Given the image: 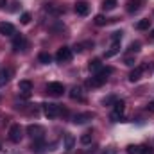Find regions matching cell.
Returning <instances> with one entry per match:
<instances>
[{"label": "cell", "mask_w": 154, "mask_h": 154, "mask_svg": "<svg viewBox=\"0 0 154 154\" xmlns=\"http://www.w3.org/2000/svg\"><path fill=\"white\" fill-rule=\"evenodd\" d=\"M104 154H115V151L111 149V151H104Z\"/></svg>", "instance_id": "35"}, {"label": "cell", "mask_w": 154, "mask_h": 154, "mask_svg": "<svg viewBox=\"0 0 154 154\" xmlns=\"http://www.w3.org/2000/svg\"><path fill=\"white\" fill-rule=\"evenodd\" d=\"M5 4H7V0H0V9H4V7H5Z\"/></svg>", "instance_id": "34"}, {"label": "cell", "mask_w": 154, "mask_h": 154, "mask_svg": "<svg viewBox=\"0 0 154 154\" xmlns=\"http://www.w3.org/2000/svg\"><path fill=\"white\" fill-rule=\"evenodd\" d=\"M38 59H39V63H43V65H48V63L52 61L50 54H47V52H41V54L38 56Z\"/></svg>", "instance_id": "23"}, {"label": "cell", "mask_w": 154, "mask_h": 154, "mask_svg": "<svg viewBox=\"0 0 154 154\" xmlns=\"http://www.w3.org/2000/svg\"><path fill=\"white\" fill-rule=\"evenodd\" d=\"M22 136H23L22 125H20V124H13V125L9 127V140H11L13 143H20Z\"/></svg>", "instance_id": "4"}, {"label": "cell", "mask_w": 154, "mask_h": 154, "mask_svg": "<svg viewBox=\"0 0 154 154\" xmlns=\"http://www.w3.org/2000/svg\"><path fill=\"white\" fill-rule=\"evenodd\" d=\"M43 113L47 118H56L59 115V106L57 104H52V102H45L43 104Z\"/></svg>", "instance_id": "7"}, {"label": "cell", "mask_w": 154, "mask_h": 154, "mask_svg": "<svg viewBox=\"0 0 154 154\" xmlns=\"http://www.w3.org/2000/svg\"><path fill=\"white\" fill-rule=\"evenodd\" d=\"M91 118H93V113H79V115H74V124H86Z\"/></svg>", "instance_id": "10"}, {"label": "cell", "mask_w": 154, "mask_h": 154, "mask_svg": "<svg viewBox=\"0 0 154 154\" xmlns=\"http://www.w3.org/2000/svg\"><path fill=\"white\" fill-rule=\"evenodd\" d=\"M0 34H4V36H13V34H14V25L9 23V22H2V23H0Z\"/></svg>", "instance_id": "8"}, {"label": "cell", "mask_w": 154, "mask_h": 154, "mask_svg": "<svg viewBox=\"0 0 154 154\" xmlns=\"http://www.w3.org/2000/svg\"><path fill=\"white\" fill-rule=\"evenodd\" d=\"M138 50H140V43L138 41H134V43L129 45V52H138Z\"/></svg>", "instance_id": "30"}, {"label": "cell", "mask_w": 154, "mask_h": 154, "mask_svg": "<svg viewBox=\"0 0 154 154\" xmlns=\"http://www.w3.org/2000/svg\"><path fill=\"white\" fill-rule=\"evenodd\" d=\"M63 91H65V86L61 82H48L47 84V93L52 97H61Z\"/></svg>", "instance_id": "6"}, {"label": "cell", "mask_w": 154, "mask_h": 154, "mask_svg": "<svg viewBox=\"0 0 154 154\" xmlns=\"http://www.w3.org/2000/svg\"><path fill=\"white\" fill-rule=\"evenodd\" d=\"M27 45V41L23 39V36H14V39H13V48L14 50H20L22 47H25Z\"/></svg>", "instance_id": "17"}, {"label": "cell", "mask_w": 154, "mask_h": 154, "mask_svg": "<svg viewBox=\"0 0 154 154\" xmlns=\"http://www.w3.org/2000/svg\"><path fill=\"white\" fill-rule=\"evenodd\" d=\"M124 63H125L127 66H133V65H134V57H133V56H127V57L124 59Z\"/></svg>", "instance_id": "32"}, {"label": "cell", "mask_w": 154, "mask_h": 154, "mask_svg": "<svg viewBox=\"0 0 154 154\" xmlns=\"http://www.w3.org/2000/svg\"><path fill=\"white\" fill-rule=\"evenodd\" d=\"M70 97H72L74 100H84V97H82V90H81L79 86H74V88L70 90Z\"/></svg>", "instance_id": "15"}, {"label": "cell", "mask_w": 154, "mask_h": 154, "mask_svg": "<svg viewBox=\"0 0 154 154\" xmlns=\"http://www.w3.org/2000/svg\"><path fill=\"white\" fill-rule=\"evenodd\" d=\"M27 134L32 138V140H43L45 138V127H41L38 124H31L27 127Z\"/></svg>", "instance_id": "3"}, {"label": "cell", "mask_w": 154, "mask_h": 154, "mask_svg": "<svg viewBox=\"0 0 154 154\" xmlns=\"http://www.w3.org/2000/svg\"><path fill=\"white\" fill-rule=\"evenodd\" d=\"M151 27V20H147V18H143V20H140L138 23H136V29L138 31H145V29H149Z\"/></svg>", "instance_id": "20"}, {"label": "cell", "mask_w": 154, "mask_h": 154, "mask_svg": "<svg viewBox=\"0 0 154 154\" xmlns=\"http://www.w3.org/2000/svg\"><path fill=\"white\" fill-rule=\"evenodd\" d=\"M147 109H149L151 113H154V102H149V104H147Z\"/></svg>", "instance_id": "33"}, {"label": "cell", "mask_w": 154, "mask_h": 154, "mask_svg": "<svg viewBox=\"0 0 154 154\" xmlns=\"http://www.w3.org/2000/svg\"><path fill=\"white\" fill-rule=\"evenodd\" d=\"M31 151L36 154H41L45 151V143H43V140H34V143H32V147H31Z\"/></svg>", "instance_id": "16"}, {"label": "cell", "mask_w": 154, "mask_h": 154, "mask_svg": "<svg viewBox=\"0 0 154 154\" xmlns=\"http://www.w3.org/2000/svg\"><path fill=\"white\" fill-rule=\"evenodd\" d=\"M118 52H120V43H113V45H111V48L104 52V57H106V59H108V57H113V56L118 54Z\"/></svg>", "instance_id": "18"}, {"label": "cell", "mask_w": 154, "mask_h": 154, "mask_svg": "<svg viewBox=\"0 0 154 154\" xmlns=\"http://www.w3.org/2000/svg\"><path fill=\"white\" fill-rule=\"evenodd\" d=\"M88 66H90V70H93V72H99V70L102 68V63H100V59H91Z\"/></svg>", "instance_id": "21"}, {"label": "cell", "mask_w": 154, "mask_h": 154, "mask_svg": "<svg viewBox=\"0 0 154 154\" xmlns=\"http://www.w3.org/2000/svg\"><path fill=\"white\" fill-rule=\"evenodd\" d=\"M124 111H125V100H118L116 99L115 104H113V113H111V120L113 122H118L122 116H124Z\"/></svg>", "instance_id": "2"}, {"label": "cell", "mask_w": 154, "mask_h": 154, "mask_svg": "<svg viewBox=\"0 0 154 154\" xmlns=\"http://www.w3.org/2000/svg\"><path fill=\"white\" fill-rule=\"evenodd\" d=\"M11 75H13V70H9V68H2L0 70V88L5 86L11 81Z\"/></svg>", "instance_id": "9"}, {"label": "cell", "mask_w": 154, "mask_h": 154, "mask_svg": "<svg viewBox=\"0 0 154 154\" xmlns=\"http://www.w3.org/2000/svg\"><path fill=\"white\" fill-rule=\"evenodd\" d=\"M111 72H113V70H111L109 66H108V68H100L95 75L88 81V86H91V88H99V86H102V84L108 81V75H109Z\"/></svg>", "instance_id": "1"}, {"label": "cell", "mask_w": 154, "mask_h": 154, "mask_svg": "<svg viewBox=\"0 0 154 154\" xmlns=\"http://www.w3.org/2000/svg\"><path fill=\"white\" fill-rule=\"evenodd\" d=\"M74 145H75V138H74L70 133H66V134H65V149H66V151H72Z\"/></svg>", "instance_id": "14"}, {"label": "cell", "mask_w": 154, "mask_h": 154, "mask_svg": "<svg viewBox=\"0 0 154 154\" xmlns=\"http://www.w3.org/2000/svg\"><path fill=\"white\" fill-rule=\"evenodd\" d=\"M91 138H93V134L88 131V133H82V136H81V143H84V145H88L90 142H91Z\"/></svg>", "instance_id": "25"}, {"label": "cell", "mask_w": 154, "mask_h": 154, "mask_svg": "<svg viewBox=\"0 0 154 154\" xmlns=\"http://www.w3.org/2000/svg\"><path fill=\"white\" fill-rule=\"evenodd\" d=\"M20 22H22L23 25H27V23L31 22V14H29V13H23V14L20 16Z\"/></svg>", "instance_id": "29"}, {"label": "cell", "mask_w": 154, "mask_h": 154, "mask_svg": "<svg viewBox=\"0 0 154 154\" xmlns=\"http://www.w3.org/2000/svg\"><path fill=\"white\" fill-rule=\"evenodd\" d=\"M18 90H20L23 95H29V93L32 91V82H31V81H20Z\"/></svg>", "instance_id": "12"}, {"label": "cell", "mask_w": 154, "mask_h": 154, "mask_svg": "<svg viewBox=\"0 0 154 154\" xmlns=\"http://www.w3.org/2000/svg\"><path fill=\"white\" fill-rule=\"evenodd\" d=\"M122 34H124L122 31H115V32H113V36H111V41H113V43H120V39H122Z\"/></svg>", "instance_id": "27"}, {"label": "cell", "mask_w": 154, "mask_h": 154, "mask_svg": "<svg viewBox=\"0 0 154 154\" xmlns=\"http://www.w3.org/2000/svg\"><path fill=\"white\" fill-rule=\"evenodd\" d=\"M142 74H143V66H136V68L129 74V81H131V82H136V81L142 77Z\"/></svg>", "instance_id": "13"}, {"label": "cell", "mask_w": 154, "mask_h": 154, "mask_svg": "<svg viewBox=\"0 0 154 154\" xmlns=\"http://www.w3.org/2000/svg\"><path fill=\"white\" fill-rule=\"evenodd\" d=\"M125 152L127 154H140V147L138 145H127L125 147Z\"/></svg>", "instance_id": "26"}, {"label": "cell", "mask_w": 154, "mask_h": 154, "mask_svg": "<svg viewBox=\"0 0 154 154\" xmlns=\"http://www.w3.org/2000/svg\"><path fill=\"white\" fill-rule=\"evenodd\" d=\"M127 11H129V13L140 11V0H129V2H127Z\"/></svg>", "instance_id": "19"}, {"label": "cell", "mask_w": 154, "mask_h": 154, "mask_svg": "<svg viewBox=\"0 0 154 154\" xmlns=\"http://www.w3.org/2000/svg\"><path fill=\"white\" fill-rule=\"evenodd\" d=\"M115 97H106V99H104V100H102V104H104V106H109V104H115Z\"/></svg>", "instance_id": "31"}, {"label": "cell", "mask_w": 154, "mask_h": 154, "mask_svg": "<svg viewBox=\"0 0 154 154\" xmlns=\"http://www.w3.org/2000/svg\"><path fill=\"white\" fill-rule=\"evenodd\" d=\"M75 13L81 14V16H86V14L90 13V5H88L86 2H77L75 4Z\"/></svg>", "instance_id": "11"}, {"label": "cell", "mask_w": 154, "mask_h": 154, "mask_svg": "<svg viewBox=\"0 0 154 154\" xmlns=\"http://www.w3.org/2000/svg\"><path fill=\"white\" fill-rule=\"evenodd\" d=\"M70 59H72V48L61 47V48L57 50V54H56V61H57V63H68Z\"/></svg>", "instance_id": "5"}, {"label": "cell", "mask_w": 154, "mask_h": 154, "mask_svg": "<svg viewBox=\"0 0 154 154\" xmlns=\"http://www.w3.org/2000/svg\"><path fill=\"white\" fill-rule=\"evenodd\" d=\"M102 7H104L106 11H113L116 7V0H104V2H102Z\"/></svg>", "instance_id": "22"}, {"label": "cell", "mask_w": 154, "mask_h": 154, "mask_svg": "<svg viewBox=\"0 0 154 154\" xmlns=\"http://www.w3.org/2000/svg\"><path fill=\"white\" fill-rule=\"evenodd\" d=\"M93 22H95V25H99V27H102V25H106V22H108V18H106L104 14H97Z\"/></svg>", "instance_id": "24"}, {"label": "cell", "mask_w": 154, "mask_h": 154, "mask_svg": "<svg viewBox=\"0 0 154 154\" xmlns=\"http://www.w3.org/2000/svg\"><path fill=\"white\" fill-rule=\"evenodd\" d=\"M140 154H154V151L149 145H140Z\"/></svg>", "instance_id": "28"}, {"label": "cell", "mask_w": 154, "mask_h": 154, "mask_svg": "<svg viewBox=\"0 0 154 154\" xmlns=\"http://www.w3.org/2000/svg\"><path fill=\"white\" fill-rule=\"evenodd\" d=\"M152 38H154V29H152Z\"/></svg>", "instance_id": "36"}]
</instances>
